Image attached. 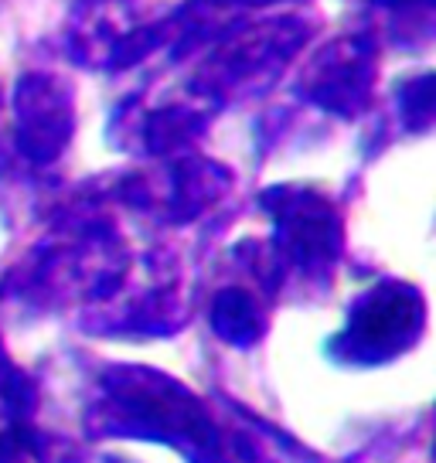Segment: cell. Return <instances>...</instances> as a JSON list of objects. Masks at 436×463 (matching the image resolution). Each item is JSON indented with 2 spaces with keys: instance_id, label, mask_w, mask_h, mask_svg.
Returning <instances> with one entry per match:
<instances>
[{
  "instance_id": "1",
  "label": "cell",
  "mask_w": 436,
  "mask_h": 463,
  "mask_svg": "<svg viewBox=\"0 0 436 463\" xmlns=\"http://www.w3.org/2000/svg\"><path fill=\"white\" fill-rule=\"evenodd\" d=\"M89 439H140L175 449L185 463H218L222 426L212 405L181 378L150 364H102L82 409Z\"/></svg>"
},
{
  "instance_id": "2",
  "label": "cell",
  "mask_w": 436,
  "mask_h": 463,
  "mask_svg": "<svg viewBox=\"0 0 436 463\" xmlns=\"http://www.w3.org/2000/svg\"><path fill=\"white\" fill-rule=\"evenodd\" d=\"M133 262L109 229L75 232L42 242L17 269L0 279V297L31 314H52L75 304H106L130 279Z\"/></svg>"
},
{
  "instance_id": "3",
  "label": "cell",
  "mask_w": 436,
  "mask_h": 463,
  "mask_svg": "<svg viewBox=\"0 0 436 463\" xmlns=\"http://www.w3.org/2000/svg\"><path fill=\"white\" fill-rule=\"evenodd\" d=\"M426 320V297L416 283L378 279L351 300L345 324L327 337L324 354L341 368L393 364L420 345Z\"/></svg>"
},
{
  "instance_id": "4",
  "label": "cell",
  "mask_w": 436,
  "mask_h": 463,
  "mask_svg": "<svg viewBox=\"0 0 436 463\" xmlns=\"http://www.w3.org/2000/svg\"><path fill=\"white\" fill-rule=\"evenodd\" d=\"M262 204L273 218V256L283 276L297 273L304 283H331L345 246L335 202L310 188H277L266 191Z\"/></svg>"
},
{
  "instance_id": "5",
  "label": "cell",
  "mask_w": 436,
  "mask_h": 463,
  "mask_svg": "<svg viewBox=\"0 0 436 463\" xmlns=\"http://www.w3.org/2000/svg\"><path fill=\"white\" fill-rule=\"evenodd\" d=\"M194 314V304L188 300L185 287L171 279H150L144 287L130 289L123 283L117 297L106 304L82 310V331L96 337H119V341H150V337H175L185 331V324Z\"/></svg>"
},
{
  "instance_id": "6",
  "label": "cell",
  "mask_w": 436,
  "mask_h": 463,
  "mask_svg": "<svg viewBox=\"0 0 436 463\" xmlns=\"http://www.w3.org/2000/svg\"><path fill=\"white\" fill-rule=\"evenodd\" d=\"M218 426H222L218 463H320L297 436L232 399H225V422L218 420Z\"/></svg>"
},
{
  "instance_id": "7",
  "label": "cell",
  "mask_w": 436,
  "mask_h": 463,
  "mask_svg": "<svg viewBox=\"0 0 436 463\" xmlns=\"http://www.w3.org/2000/svg\"><path fill=\"white\" fill-rule=\"evenodd\" d=\"M38 402H42V389L34 375L7 354V347L0 341V426L34 420Z\"/></svg>"
},
{
  "instance_id": "8",
  "label": "cell",
  "mask_w": 436,
  "mask_h": 463,
  "mask_svg": "<svg viewBox=\"0 0 436 463\" xmlns=\"http://www.w3.org/2000/svg\"><path fill=\"white\" fill-rule=\"evenodd\" d=\"M72 463H86V460H79V457H75ZM89 463H130V460H119V457H96V460H89Z\"/></svg>"
}]
</instances>
